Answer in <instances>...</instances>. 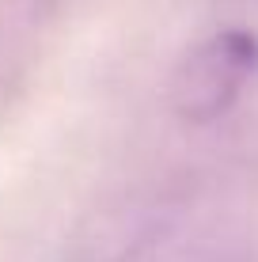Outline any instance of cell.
<instances>
[{"instance_id":"6da1fadb","label":"cell","mask_w":258,"mask_h":262,"mask_svg":"<svg viewBox=\"0 0 258 262\" xmlns=\"http://www.w3.org/2000/svg\"><path fill=\"white\" fill-rule=\"evenodd\" d=\"M251 61L254 42L243 34H220L205 42L179 72V84H175L179 111L186 118H213L239 92L243 76L251 72Z\"/></svg>"}]
</instances>
